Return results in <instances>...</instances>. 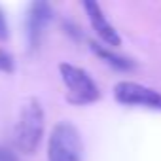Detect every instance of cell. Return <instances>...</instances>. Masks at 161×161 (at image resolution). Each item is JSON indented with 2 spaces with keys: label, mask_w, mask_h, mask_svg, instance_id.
I'll return each mask as SVG.
<instances>
[{
  "label": "cell",
  "mask_w": 161,
  "mask_h": 161,
  "mask_svg": "<svg viewBox=\"0 0 161 161\" xmlns=\"http://www.w3.org/2000/svg\"><path fill=\"white\" fill-rule=\"evenodd\" d=\"M46 127V114L38 99L31 97L21 104L15 127H14V140L19 152L32 155L44 136Z\"/></svg>",
  "instance_id": "obj_1"
},
{
  "label": "cell",
  "mask_w": 161,
  "mask_h": 161,
  "mask_svg": "<svg viewBox=\"0 0 161 161\" xmlns=\"http://www.w3.org/2000/svg\"><path fill=\"white\" fill-rule=\"evenodd\" d=\"M47 161H84L80 131L70 121H59L47 140Z\"/></svg>",
  "instance_id": "obj_2"
},
{
  "label": "cell",
  "mask_w": 161,
  "mask_h": 161,
  "mask_svg": "<svg viewBox=\"0 0 161 161\" xmlns=\"http://www.w3.org/2000/svg\"><path fill=\"white\" fill-rule=\"evenodd\" d=\"M59 72L61 78L66 86V99L72 104H91L95 101H99L101 91L99 86L95 84V80L76 64L70 63H61L59 64Z\"/></svg>",
  "instance_id": "obj_3"
},
{
  "label": "cell",
  "mask_w": 161,
  "mask_h": 161,
  "mask_svg": "<svg viewBox=\"0 0 161 161\" xmlns=\"http://www.w3.org/2000/svg\"><path fill=\"white\" fill-rule=\"evenodd\" d=\"M114 97L121 104L131 106H146L153 110H161V93L135 82H119L114 87Z\"/></svg>",
  "instance_id": "obj_4"
},
{
  "label": "cell",
  "mask_w": 161,
  "mask_h": 161,
  "mask_svg": "<svg viewBox=\"0 0 161 161\" xmlns=\"http://www.w3.org/2000/svg\"><path fill=\"white\" fill-rule=\"evenodd\" d=\"M53 19V8L47 2H32L29 6L27 12V40H29V47L36 49L42 42L44 31L47 29V25Z\"/></svg>",
  "instance_id": "obj_5"
},
{
  "label": "cell",
  "mask_w": 161,
  "mask_h": 161,
  "mask_svg": "<svg viewBox=\"0 0 161 161\" xmlns=\"http://www.w3.org/2000/svg\"><path fill=\"white\" fill-rule=\"evenodd\" d=\"M84 10L91 21V27L95 29V32L99 34V38L106 44V46H119L121 44V38L118 34V31L112 27V23L106 19L104 12L101 10V6L97 2H93V0H86L84 2Z\"/></svg>",
  "instance_id": "obj_6"
},
{
  "label": "cell",
  "mask_w": 161,
  "mask_h": 161,
  "mask_svg": "<svg viewBox=\"0 0 161 161\" xmlns=\"http://www.w3.org/2000/svg\"><path fill=\"white\" fill-rule=\"evenodd\" d=\"M91 49H93L101 59H104V63L112 64L114 68H119V70H129V68H133V63H131L129 59H125V57H121V55H116L112 49H108V47H104V46H101V44H97V42H91Z\"/></svg>",
  "instance_id": "obj_7"
},
{
  "label": "cell",
  "mask_w": 161,
  "mask_h": 161,
  "mask_svg": "<svg viewBox=\"0 0 161 161\" xmlns=\"http://www.w3.org/2000/svg\"><path fill=\"white\" fill-rule=\"evenodd\" d=\"M14 68H15L14 57H12L8 51L0 49V72H8V74H12V72H14Z\"/></svg>",
  "instance_id": "obj_8"
},
{
  "label": "cell",
  "mask_w": 161,
  "mask_h": 161,
  "mask_svg": "<svg viewBox=\"0 0 161 161\" xmlns=\"http://www.w3.org/2000/svg\"><path fill=\"white\" fill-rule=\"evenodd\" d=\"M8 36H10L8 21H6V15H4V12L0 10V42H4V40H8Z\"/></svg>",
  "instance_id": "obj_9"
},
{
  "label": "cell",
  "mask_w": 161,
  "mask_h": 161,
  "mask_svg": "<svg viewBox=\"0 0 161 161\" xmlns=\"http://www.w3.org/2000/svg\"><path fill=\"white\" fill-rule=\"evenodd\" d=\"M0 161H19V157H17L10 148L0 146Z\"/></svg>",
  "instance_id": "obj_10"
}]
</instances>
